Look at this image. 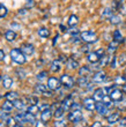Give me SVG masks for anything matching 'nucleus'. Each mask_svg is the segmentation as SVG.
<instances>
[{
  "mask_svg": "<svg viewBox=\"0 0 126 127\" xmlns=\"http://www.w3.org/2000/svg\"><path fill=\"white\" fill-rule=\"evenodd\" d=\"M10 59L17 65H23L27 61V56L20 49H13L10 50Z\"/></svg>",
  "mask_w": 126,
  "mask_h": 127,
  "instance_id": "f257e3e1",
  "label": "nucleus"
},
{
  "mask_svg": "<svg viewBox=\"0 0 126 127\" xmlns=\"http://www.w3.org/2000/svg\"><path fill=\"white\" fill-rule=\"evenodd\" d=\"M80 39L82 40L83 43L91 44V43H95V42H97L98 37H97V33L95 32V31L86 30V31L80 32Z\"/></svg>",
  "mask_w": 126,
  "mask_h": 127,
  "instance_id": "f03ea898",
  "label": "nucleus"
},
{
  "mask_svg": "<svg viewBox=\"0 0 126 127\" xmlns=\"http://www.w3.org/2000/svg\"><path fill=\"white\" fill-rule=\"evenodd\" d=\"M105 54V51L103 49H100L97 51H93V52H89L87 54V60L89 61L90 64H96L101 60V58Z\"/></svg>",
  "mask_w": 126,
  "mask_h": 127,
  "instance_id": "7ed1b4c3",
  "label": "nucleus"
},
{
  "mask_svg": "<svg viewBox=\"0 0 126 127\" xmlns=\"http://www.w3.org/2000/svg\"><path fill=\"white\" fill-rule=\"evenodd\" d=\"M82 118H83V114L80 109L72 110L70 113H68V120H70L71 123H73V124H79L80 121L82 120Z\"/></svg>",
  "mask_w": 126,
  "mask_h": 127,
  "instance_id": "20e7f679",
  "label": "nucleus"
},
{
  "mask_svg": "<svg viewBox=\"0 0 126 127\" xmlns=\"http://www.w3.org/2000/svg\"><path fill=\"white\" fill-rule=\"evenodd\" d=\"M60 82H61V86H64L65 88L67 89H71V88L74 87V80L73 77L68 75V74H63L61 76H60Z\"/></svg>",
  "mask_w": 126,
  "mask_h": 127,
  "instance_id": "39448f33",
  "label": "nucleus"
},
{
  "mask_svg": "<svg viewBox=\"0 0 126 127\" xmlns=\"http://www.w3.org/2000/svg\"><path fill=\"white\" fill-rule=\"evenodd\" d=\"M61 86V82H60V79H57L54 76H51L47 79V88L50 90H58Z\"/></svg>",
  "mask_w": 126,
  "mask_h": 127,
  "instance_id": "423d86ee",
  "label": "nucleus"
},
{
  "mask_svg": "<svg viewBox=\"0 0 126 127\" xmlns=\"http://www.w3.org/2000/svg\"><path fill=\"white\" fill-rule=\"evenodd\" d=\"M109 96L113 102H119L120 99H123V90H120L118 88H112L109 93Z\"/></svg>",
  "mask_w": 126,
  "mask_h": 127,
  "instance_id": "0eeeda50",
  "label": "nucleus"
},
{
  "mask_svg": "<svg viewBox=\"0 0 126 127\" xmlns=\"http://www.w3.org/2000/svg\"><path fill=\"white\" fill-rule=\"evenodd\" d=\"M83 106H84V109L88 111H94L95 110V107H96V100L94 99L93 97H87V98H84L83 99Z\"/></svg>",
  "mask_w": 126,
  "mask_h": 127,
  "instance_id": "6e6552de",
  "label": "nucleus"
},
{
  "mask_svg": "<svg viewBox=\"0 0 126 127\" xmlns=\"http://www.w3.org/2000/svg\"><path fill=\"white\" fill-rule=\"evenodd\" d=\"M95 110H96V112L100 114V116H103V117H105V116L108 117V114H109V107L105 106V105L103 104V102H97Z\"/></svg>",
  "mask_w": 126,
  "mask_h": 127,
  "instance_id": "1a4fd4ad",
  "label": "nucleus"
},
{
  "mask_svg": "<svg viewBox=\"0 0 126 127\" xmlns=\"http://www.w3.org/2000/svg\"><path fill=\"white\" fill-rule=\"evenodd\" d=\"M105 95H106V89H104V88H97L96 90L94 91L93 98L96 102H102V99L104 98Z\"/></svg>",
  "mask_w": 126,
  "mask_h": 127,
  "instance_id": "9d476101",
  "label": "nucleus"
},
{
  "mask_svg": "<svg viewBox=\"0 0 126 127\" xmlns=\"http://www.w3.org/2000/svg\"><path fill=\"white\" fill-rule=\"evenodd\" d=\"M106 79V74L104 70H98L93 75V82L95 83H102Z\"/></svg>",
  "mask_w": 126,
  "mask_h": 127,
  "instance_id": "9b49d317",
  "label": "nucleus"
},
{
  "mask_svg": "<svg viewBox=\"0 0 126 127\" xmlns=\"http://www.w3.org/2000/svg\"><path fill=\"white\" fill-rule=\"evenodd\" d=\"M66 68L67 69H70V70H75V69H79L80 68V65L74 58L70 57L66 60Z\"/></svg>",
  "mask_w": 126,
  "mask_h": 127,
  "instance_id": "f8f14e48",
  "label": "nucleus"
},
{
  "mask_svg": "<svg viewBox=\"0 0 126 127\" xmlns=\"http://www.w3.org/2000/svg\"><path fill=\"white\" fill-rule=\"evenodd\" d=\"M119 120H120L119 112H113V113L109 114V116L106 117V121H108L109 125H115V124H117V123H119Z\"/></svg>",
  "mask_w": 126,
  "mask_h": 127,
  "instance_id": "ddd939ff",
  "label": "nucleus"
},
{
  "mask_svg": "<svg viewBox=\"0 0 126 127\" xmlns=\"http://www.w3.org/2000/svg\"><path fill=\"white\" fill-rule=\"evenodd\" d=\"M113 14H115V10H113L112 7H106V8H104V9L102 10V13H101V19H102V20H110Z\"/></svg>",
  "mask_w": 126,
  "mask_h": 127,
  "instance_id": "4468645a",
  "label": "nucleus"
},
{
  "mask_svg": "<svg viewBox=\"0 0 126 127\" xmlns=\"http://www.w3.org/2000/svg\"><path fill=\"white\" fill-rule=\"evenodd\" d=\"M22 52H23L26 56H31V54L35 52V47H34L33 44H29V43H24L22 44V46L20 49Z\"/></svg>",
  "mask_w": 126,
  "mask_h": 127,
  "instance_id": "2eb2a0df",
  "label": "nucleus"
},
{
  "mask_svg": "<svg viewBox=\"0 0 126 127\" xmlns=\"http://www.w3.org/2000/svg\"><path fill=\"white\" fill-rule=\"evenodd\" d=\"M52 116H53V112L51 111V109H46V110L42 111V113H41V120H43L44 123H47V121H50Z\"/></svg>",
  "mask_w": 126,
  "mask_h": 127,
  "instance_id": "dca6fc26",
  "label": "nucleus"
},
{
  "mask_svg": "<svg viewBox=\"0 0 126 127\" xmlns=\"http://www.w3.org/2000/svg\"><path fill=\"white\" fill-rule=\"evenodd\" d=\"M73 99H72V97H66L65 99L61 102V106H63V109L65 111H68L70 109H72V105H73Z\"/></svg>",
  "mask_w": 126,
  "mask_h": 127,
  "instance_id": "f3484780",
  "label": "nucleus"
},
{
  "mask_svg": "<svg viewBox=\"0 0 126 127\" xmlns=\"http://www.w3.org/2000/svg\"><path fill=\"white\" fill-rule=\"evenodd\" d=\"M110 23L112 24V26H118V24H120L122 22H123V19H122V14H113L112 16H111V19H110Z\"/></svg>",
  "mask_w": 126,
  "mask_h": 127,
  "instance_id": "a211bd4d",
  "label": "nucleus"
},
{
  "mask_svg": "<svg viewBox=\"0 0 126 127\" xmlns=\"http://www.w3.org/2000/svg\"><path fill=\"white\" fill-rule=\"evenodd\" d=\"M50 69L52 73H58L60 69H61V63H60L59 59H56L51 63V66H50Z\"/></svg>",
  "mask_w": 126,
  "mask_h": 127,
  "instance_id": "6ab92c4d",
  "label": "nucleus"
},
{
  "mask_svg": "<svg viewBox=\"0 0 126 127\" xmlns=\"http://www.w3.org/2000/svg\"><path fill=\"white\" fill-rule=\"evenodd\" d=\"M112 40H115V42H117L118 44H120V43H123L124 40V36L122 35V32H120L118 29L117 30H115L113 31V33H112Z\"/></svg>",
  "mask_w": 126,
  "mask_h": 127,
  "instance_id": "aec40b11",
  "label": "nucleus"
},
{
  "mask_svg": "<svg viewBox=\"0 0 126 127\" xmlns=\"http://www.w3.org/2000/svg\"><path fill=\"white\" fill-rule=\"evenodd\" d=\"M12 86H13L12 77L8 76V75H3L2 76V87L5 88V89H9Z\"/></svg>",
  "mask_w": 126,
  "mask_h": 127,
  "instance_id": "412c9836",
  "label": "nucleus"
},
{
  "mask_svg": "<svg viewBox=\"0 0 126 127\" xmlns=\"http://www.w3.org/2000/svg\"><path fill=\"white\" fill-rule=\"evenodd\" d=\"M76 83L79 84V87L81 88H87L89 87V80H88V76H80L76 81Z\"/></svg>",
  "mask_w": 126,
  "mask_h": 127,
  "instance_id": "4be33fe9",
  "label": "nucleus"
},
{
  "mask_svg": "<svg viewBox=\"0 0 126 127\" xmlns=\"http://www.w3.org/2000/svg\"><path fill=\"white\" fill-rule=\"evenodd\" d=\"M126 2V0H112V5H111V7L113 8V10L115 12H119V9L122 8V6H123L124 3Z\"/></svg>",
  "mask_w": 126,
  "mask_h": 127,
  "instance_id": "5701e85b",
  "label": "nucleus"
},
{
  "mask_svg": "<svg viewBox=\"0 0 126 127\" xmlns=\"http://www.w3.org/2000/svg\"><path fill=\"white\" fill-rule=\"evenodd\" d=\"M16 37H17L16 32L13 30H10V29L5 32V38H6V40H8V42H14Z\"/></svg>",
  "mask_w": 126,
  "mask_h": 127,
  "instance_id": "b1692460",
  "label": "nucleus"
},
{
  "mask_svg": "<svg viewBox=\"0 0 126 127\" xmlns=\"http://www.w3.org/2000/svg\"><path fill=\"white\" fill-rule=\"evenodd\" d=\"M49 90V88H47V86H45V84H36V87H35V91H36L37 94H42L44 95L46 91Z\"/></svg>",
  "mask_w": 126,
  "mask_h": 127,
  "instance_id": "393cba45",
  "label": "nucleus"
},
{
  "mask_svg": "<svg viewBox=\"0 0 126 127\" xmlns=\"http://www.w3.org/2000/svg\"><path fill=\"white\" fill-rule=\"evenodd\" d=\"M78 23H79V17L76 16L75 14L71 15L68 21H67V24H68L70 27H75V26H78Z\"/></svg>",
  "mask_w": 126,
  "mask_h": 127,
  "instance_id": "a878e982",
  "label": "nucleus"
},
{
  "mask_svg": "<svg viewBox=\"0 0 126 127\" xmlns=\"http://www.w3.org/2000/svg\"><path fill=\"white\" fill-rule=\"evenodd\" d=\"M37 33H38V36H40L41 38H47V37L50 36V31H49V29H46V28H40V29L37 30Z\"/></svg>",
  "mask_w": 126,
  "mask_h": 127,
  "instance_id": "bb28decb",
  "label": "nucleus"
},
{
  "mask_svg": "<svg viewBox=\"0 0 126 127\" xmlns=\"http://www.w3.org/2000/svg\"><path fill=\"white\" fill-rule=\"evenodd\" d=\"M117 47H118V43H117V42H115V40H112V42L108 45L106 51H108V53L112 54V53H115V52L117 51Z\"/></svg>",
  "mask_w": 126,
  "mask_h": 127,
  "instance_id": "cd10ccee",
  "label": "nucleus"
},
{
  "mask_svg": "<svg viewBox=\"0 0 126 127\" xmlns=\"http://www.w3.org/2000/svg\"><path fill=\"white\" fill-rule=\"evenodd\" d=\"M24 118H26V123L36 124V117H35V114L30 113V112H27V113H24Z\"/></svg>",
  "mask_w": 126,
  "mask_h": 127,
  "instance_id": "c85d7f7f",
  "label": "nucleus"
},
{
  "mask_svg": "<svg viewBox=\"0 0 126 127\" xmlns=\"http://www.w3.org/2000/svg\"><path fill=\"white\" fill-rule=\"evenodd\" d=\"M5 98L13 102V100H15V99H17V98H19V94H17V93H15V91H8V93H6V94H5Z\"/></svg>",
  "mask_w": 126,
  "mask_h": 127,
  "instance_id": "c756f323",
  "label": "nucleus"
},
{
  "mask_svg": "<svg viewBox=\"0 0 126 127\" xmlns=\"http://www.w3.org/2000/svg\"><path fill=\"white\" fill-rule=\"evenodd\" d=\"M90 74V68L88 66H81L79 68V75L80 76H88Z\"/></svg>",
  "mask_w": 126,
  "mask_h": 127,
  "instance_id": "7c9ffc66",
  "label": "nucleus"
},
{
  "mask_svg": "<svg viewBox=\"0 0 126 127\" xmlns=\"http://www.w3.org/2000/svg\"><path fill=\"white\" fill-rule=\"evenodd\" d=\"M64 114H65V110L63 109V106H61V105H60L58 109H56V111L53 112V116L56 117V119H60V118H63Z\"/></svg>",
  "mask_w": 126,
  "mask_h": 127,
  "instance_id": "2f4dec72",
  "label": "nucleus"
},
{
  "mask_svg": "<svg viewBox=\"0 0 126 127\" xmlns=\"http://www.w3.org/2000/svg\"><path fill=\"white\" fill-rule=\"evenodd\" d=\"M13 107H14L13 102H12V100H8V99H7L6 102L2 104L1 109H2L3 111H12V110H13Z\"/></svg>",
  "mask_w": 126,
  "mask_h": 127,
  "instance_id": "473e14b6",
  "label": "nucleus"
},
{
  "mask_svg": "<svg viewBox=\"0 0 126 127\" xmlns=\"http://www.w3.org/2000/svg\"><path fill=\"white\" fill-rule=\"evenodd\" d=\"M40 111L41 110L37 104H30L29 106H28V109H27V112H30V113H33V114H36L37 112H40Z\"/></svg>",
  "mask_w": 126,
  "mask_h": 127,
  "instance_id": "72a5a7b5",
  "label": "nucleus"
},
{
  "mask_svg": "<svg viewBox=\"0 0 126 127\" xmlns=\"http://www.w3.org/2000/svg\"><path fill=\"white\" fill-rule=\"evenodd\" d=\"M14 119L16 120L17 124H23V123H26V118H24V113H23V112H19V113L14 117Z\"/></svg>",
  "mask_w": 126,
  "mask_h": 127,
  "instance_id": "f704fd0d",
  "label": "nucleus"
},
{
  "mask_svg": "<svg viewBox=\"0 0 126 127\" xmlns=\"http://www.w3.org/2000/svg\"><path fill=\"white\" fill-rule=\"evenodd\" d=\"M102 102H103V104H104L105 106H108V107H110V106H112L113 105V100L111 99V97H110L109 95H105L104 98L102 99Z\"/></svg>",
  "mask_w": 126,
  "mask_h": 127,
  "instance_id": "c9c22d12",
  "label": "nucleus"
},
{
  "mask_svg": "<svg viewBox=\"0 0 126 127\" xmlns=\"http://www.w3.org/2000/svg\"><path fill=\"white\" fill-rule=\"evenodd\" d=\"M117 61H118V65L119 66H124L126 65V53H122L117 57Z\"/></svg>",
  "mask_w": 126,
  "mask_h": 127,
  "instance_id": "e433bc0d",
  "label": "nucleus"
},
{
  "mask_svg": "<svg viewBox=\"0 0 126 127\" xmlns=\"http://www.w3.org/2000/svg\"><path fill=\"white\" fill-rule=\"evenodd\" d=\"M13 104H14V107H16L17 110H22L24 107V105H26L23 100H19V99L13 100Z\"/></svg>",
  "mask_w": 126,
  "mask_h": 127,
  "instance_id": "4c0bfd02",
  "label": "nucleus"
},
{
  "mask_svg": "<svg viewBox=\"0 0 126 127\" xmlns=\"http://www.w3.org/2000/svg\"><path fill=\"white\" fill-rule=\"evenodd\" d=\"M111 60V58L109 57V56H103L102 58H101V60H100V65H101V67H104V66H106L108 64H109V61Z\"/></svg>",
  "mask_w": 126,
  "mask_h": 127,
  "instance_id": "58836bf2",
  "label": "nucleus"
},
{
  "mask_svg": "<svg viewBox=\"0 0 126 127\" xmlns=\"http://www.w3.org/2000/svg\"><path fill=\"white\" fill-rule=\"evenodd\" d=\"M126 82V77L124 75H117L115 77V83L116 84H125Z\"/></svg>",
  "mask_w": 126,
  "mask_h": 127,
  "instance_id": "ea45409f",
  "label": "nucleus"
},
{
  "mask_svg": "<svg viewBox=\"0 0 126 127\" xmlns=\"http://www.w3.org/2000/svg\"><path fill=\"white\" fill-rule=\"evenodd\" d=\"M66 126H67L66 120H63V119H57L53 123V127H66Z\"/></svg>",
  "mask_w": 126,
  "mask_h": 127,
  "instance_id": "a19ab883",
  "label": "nucleus"
},
{
  "mask_svg": "<svg viewBox=\"0 0 126 127\" xmlns=\"http://www.w3.org/2000/svg\"><path fill=\"white\" fill-rule=\"evenodd\" d=\"M8 14V9H7V7L2 3H0V19H2L5 17Z\"/></svg>",
  "mask_w": 126,
  "mask_h": 127,
  "instance_id": "79ce46f5",
  "label": "nucleus"
},
{
  "mask_svg": "<svg viewBox=\"0 0 126 127\" xmlns=\"http://www.w3.org/2000/svg\"><path fill=\"white\" fill-rule=\"evenodd\" d=\"M45 79H47V72H46V70H42L41 73L37 74V80H38V81H41V82H42V81H44Z\"/></svg>",
  "mask_w": 126,
  "mask_h": 127,
  "instance_id": "37998d69",
  "label": "nucleus"
},
{
  "mask_svg": "<svg viewBox=\"0 0 126 127\" xmlns=\"http://www.w3.org/2000/svg\"><path fill=\"white\" fill-rule=\"evenodd\" d=\"M120 103H118L117 104V107H118V110L119 111H124V110H126V99H120L119 100Z\"/></svg>",
  "mask_w": 126,
  "mask_h": 127,
  "instance_id": "c03bdc74",
  "label": "nucleus"
},
{
  "mask_svg": "<svg viewBox=\"0 0 126 127\" xmlns=\"http://www.w3.org/2000/svg\"><path fill=\"white\" fill-rule=\"evenodd\" d=\"M7 125H8V127H16V125H17V123H16V120L14 119V118H8L7 119Z\"/></svg>",
  "mask_w": 126,
  "mask_h": 127,
  "instance_id": "a18cd8bd",
  "label": "nucleus"
},
{
  "mask_svg": "<svg viewBox=\"0 0 126 127\" xmlns=\"http://www.w3.org/2000/svg\"><path fill=\"white\" fill-rule=\"evenodd\" d=\"M117 65H118L117 57H112V58H111V60H110V67H111V68H116Z\"/></svg>",
  "mask_w": 126,
  "mask_h": 127,
  "instance_id": "49530a36",
  "label": "nucleus"
},
{
  "mask_svg": "<svg viewBox=\"0 0 126 127\" xmlns=\"http://www.w3.org/2000/svg\"><path fill=\"white\" fill-rule=\"evenodd\" d=\"M38 107H40L41 112H42V111L46 110V109H50V105H49L47 103H43V104H41V105H38Z\"/></svg>",
  "mask_w": 126,
  "mask_h": 127,
  "instance_id": "de8ad7c7",
  "label": "nucleus"
},
{
  "mask_svg": "<svg viewBox=\"0 0 126 127\" xmlns=\"http://www.w3.org/2000/svg\"><path fill=\"white\" fill-rule=\"evenodd\" d=\"M15 73H16V75L20 77V79H24V77H26V75H24V72L22 69H16V72H15Z\"/></svg>",
  "mask_w": 126,
  "mask_h": 127,
  "instance_id": "09e8293b",
  "label": "nucleus"
},
{
  "mask_svg": "<svg viewBox=\"0 0 126 127\" xmlns=\"http://www.w3.org/2000/svg\"><path fill=\"white\" fill-rule=\"evenodd\" d=\"M119 126L120 127H126V117H124V118H120V120H119Z\"/></svg>",
  "mask_w": 126,
  "mask_h": 127,
  "instance_id": "8fccbe9b",
  "label": "nucleus"
},
{
  "mask_svg": "<svg viewBox=\"0 0 126 127\" xmlns=\"http://www.w3.org/2000/svg\"><path fill=\"white\" fill-rule=\"evenodd\" d=\"M35 126H36V127H46V126H45V123H44L43 120H41V121H36V124H35Z\"/></svg>",
  "mask_w": 126,
  "mask_h": 127,
  "instance_id": "3c124183",
  "label": "nucleus"
},
{
  "mask_svg": "<svg viewBox=\"0 0 126 127\" xmlns=\"http://www.w3.org/2000/svg\"><path fill=\"white\" fill-rule=\"evenodd\" d=\"M35 5V2H34V0H28V2L26 3V7L27 8H31V7Z\"/></svg>",
  "mask_w": 126,
  "mask_h": 127,
  "instance_id": "603ef678",
  "label": "nucleus"
},
{
  "mask_svg": "<svg viewBox=\"0 0 126 127\" xmlns=\"http://www.w3.org/2000/svg\"><path fill=\"white\" fill-rule=\"evenodd\" d=\"M90 127H103V126H102V123H101V121H95Z\"/></svg>",
  "mask_w": 126,
  "mask_h": 127,
  "instance_id": "864d4df0",
  "label": "nucleus"
},
{
  "mask_svg": "<svg viewBox=\"0 0 126 127\" xmlns=\"http://www.w3.org/2000/svg\"><path fill=\"white\" fill-rule=\"evenodd\" d=\"M3 58H5V53L2 50H0V60H3Z\"/></svg>",
  "mask_w": 126,
  "mask_h": 127,
  "instance_id": "5fc2aeb1",
  "label": "nucleus"
},
{
  "mask_svg": "<svg viewBox=\"0 0 126 127\" xmlns=\"http://www.w3.org/2000/svg\"><path fill=\"white\" fill-rule=\"evenodd\" d=\"M122 90H123L124 94H126V83H125V84H123V89H122Z\"/></svg>",
  "mask_w": 126,
  "mask_h": 127,
  "instance_id": "6e6d98bb",
  "label": "nucleus"
},
{
  "mask_svg": "<svg viewBox=\"0 0 126 127\" xmlns=\"http://www.w3.org/2000/svg\"><path fill=\"white\" fill-rule=\"evenodd\" d=\"M16 127H23V126H22V124H20V125L17 124V125H16Z\"/></svg>",
  "mask_w": 126,
  "mask_h": 127,
  "instance_id": "4d7b16f0",
  "label": "nucleus"
},
{
  "mask_svg": "<svg viewBox=\"0 0 126 127\" xmlns=\"http://www.w3.org/2000/svg\"><path fill=\"white\" fill-rule=\"evenodd\" d=\"M0 127H3V125H1V124H0Z\"/></svg>",
  "mask_w": 126,
  "mask_h": 127,
  "instance_id": "13d9d810",
  "label": "nucleus"
},
{
  "mask_svg": "<svg viewBox=\"0 0 126 127\" xmlns=\"http://www.w3.org/2000/svg\"><path fill=\"white\" fill-rule=\"evenodd\" d=\"M0 98H1V96H0Z\"/></svg>",
  "mask_w": 126,
  "mask_h": 127,
  "instance_id": "bf43d9fd",
  "label": "nucleus"
}]
</instances>
